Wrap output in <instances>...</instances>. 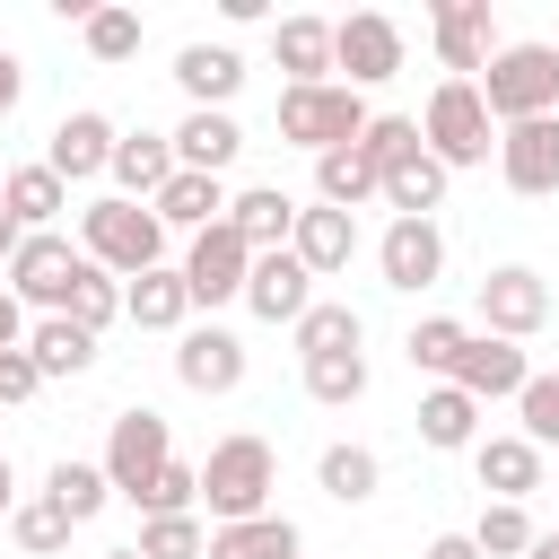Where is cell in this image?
I'll use <instances>...</instances> for the list:
<instances>
[{
  "mask_svg": "<svg viewBox=\"0 0 559 559\" xmlns=\"http://www.w3.org/2000/svg\"><path fill=\"white\" fill-rule=\"evenodd\" d=\"M131 507H140V515H201V463H183V454H175V463H166Z\"/></svg>",
  "mask_w": 559,
  "mask_h": 559,
  "instance_id": "cell-44",
  "label": "cell"
},
{
  "mask_svg": "<svg viewBox=\"0 0 559 559\" xmlns=\"http://www.w3.org/2000/svg\"><path fill=\"white\" fill-rule=\"evenodd\" d=\"M70 533H79V524H70L44 489H26V498L9 507V542H17L26 559H61V550H70Z\"/></svg>",
  "mask_w": 559,
  "mask_h": 559,
  "instance_id": "cell-37",
  "label": "cell"
},
{
  "mask_svg": "<svg viewBox=\"0 0 559 559\" xmlns=\"http://www.w3.org/2000/svg\"><path fill=\"white\" fill-rule=\"evenodd\" d=\"M140 559H201L210 550V524L201 515H140Z\"/></svg>",
  "mask_w": 559,
  "mask_h": 559,
  "instance_id": "cell-41",
  "label": "cell"
},
{
  "mask_svg": "<svg viewBox=\"0 0 559 559\" xmlns=\"http://www.w3.org/2000/svg\"><path fill=\"white\" fill-rule=\"evenodd\" d=\"M402 26L384 17V9H349V17H332V79L341 87H384V79H402Z\"/></svg>",
  "mask_w": 559,
  "mask_h": 559,
  "instance_id": "cell-8",
  "label": "cell"
},
{
  "mask_svg": "<svg viewBox=\"0 0 559 559\" xmlns=\"http://www.w3.org/2000/svg\"><path fill=\"white\" fill-rule=\"evenodd\" d=\"M201 559H306V533L271 507V515H245V524H210Z\"/></svg>",
  "mask_w": 559,
  "mask_h": 559,
  "instance_id": "cell-28",
  "label": "cell"
},
{
  "mask_svg": "<svg viewBox=\"0 0 559 559\" xmlns=\"http://www.w3.org/2000/svg\"><path fill=\"white\" fill-rule=\"evenodd\" d=\"M17 96H26V61H17V52H0V122L17 114Z\"/></svg>",
  "mask_w": 559,
  "mask_h": 559,
  "instance_id": "cell-47",
  "label": "cell"
},
{
  "mask_svg": "<svg viewBox=\"0 0 559 559\" xmlns=\"http://www.w3.org/2000/svg\"><path fill=\"white\" fill-rule=\"evenodd\" d=\"M376 271H384V288H402V297H428V288L445 280V227H437V218H393V227L376 236Z\"/></svg>",
  "mask_w": 559,
  "mask_h": 559,
  "instance_id": "cell-11",
  "label": "cell"
},
{
  "mask_svg": "<svg viewBox=\"0 0 559 559\" xmlns=\"http://www.w3.org/2000/svg\"><path fill=\"white\" fill-rule=\"evenodd\" d=\"M17 245H26V227H17L9 210H0V271H9V253H17Z\"/></svg>",
  "mask_w": 559,
  "mask_h": 559,
  "instance_id": "cell-52",
  "label": "cell"
},
{
  "mask_svg": "<svg viewBox=\"0 0 559 559\" xmlns=\"http://www.w3.org/2000/svg\"><path fill=\"white\" fill-rule=\"evenodd\" d=\"M358 131H367V96H358V87H341V79H323V87H280V140H288V148L323 157V148H349Z\"/></svg>",
  "mask_w": 559,
  "mask_h": 559,
  "instance_id": "cell-5",
  "label": "cell"
},
{
  "mask_svg": "<svg viewBox=\"0 0 559 559\" xmlns=\"http://www.w3.org/2000/svg\"><path fill=\"white\" fill-rule=\"evenodd\" d=\"M314 201H323V210H349V218H358L367 201H384L376 157H367L358 140H349V148H323V157H314Z\"/></svg>",
  "mask_w": 559,
  "mask_h": 559,
  "instance_id": "cell-26",
  "label": "cell"
},
{
  "mask_svg": "<svg viewBox=\"0 0 559 559\" xmlns=\"http://www.w3.org/2000/svg\"><path fill=\"white\" fill-rule=\"evenodd\" d=\"M35 393H44L35 358H26V349H0V411H17V402H35Z\"/></svg>",
  "mask_w": 559,
  "mask_h": 559,
  "instance_id": "cell-46",
  "label": "cell"
},
{
  "mask_svg": "<svg viewBox=\"0 0 559 559\" xmlns=\"http://www.w3.org/2000/svg\"><path fill=\"white\" fill-rule=\"evenodd\" d=\"M271 489H280V454L271 437L236 428L201 454V515L210 524H245V515H271Z\"/></svg>",
  "mask_w": 559,
  "mask_h": 559,
  "instance_id": "cell-1",
  "label": "cell"
},
{
  "mask_svg": "<svg viewBox=\"0 0 559 559\" xmlns=\"http://www.w3.org/2000/svg\"><path fill=\"white\" fill-rule=\"evenodd\" d=\"M472 306H480V332H489V341H515V349H524V341L550 323V280H542L533 262H498V271H480V297H472Z\"/></svg>",
  "mask_w": 559,
  "mask_h": 559,
  "instance_id": "cell-9",
  "label": "cell"
},
{
  "mask_svg": "<svg viewBox=\"0 0 559 559\" xmlns=\"http://www.w3.org/2000/svg\"><path fill=\"white\" fill-rule=\"evenodd\" d=\"M218 9H227V26H262L271 17V0H218Z\"/></svg>",
  "mask_w": 559,
  "mask_h": 559,
  "instance_id": "cell-50",
  "label": "cell"
},
{
  "mask_svg": "<svg viewBox=\"0 0 559 559\" xmlns=\"http://www.w3.org/2000/svg\"><path fill=\"white\" fill-rule=\"evenodd\" d=\"M0 210H9L26 236H44V227H61V210H70V183H61L44 157H26V166H9V175H0Z\"/></svg>",
  "mask_w": 559,
  "mask_h": 559,
  "instance_id": "cell-24",
  "label": "cell"
},
{
  "mask_svg": "<svg viewBox=\"0 0 559 559\" xmlns=\"http://www.w3.org/2000/svg\"><path fill=\"white\" fill-rule=\"evenodd\" d=\"M288 332H297V358H332V349H358V341H367L358 306H341V297H314Z\"/></svg>",
  "mask_w": 559,
  "mask_h": 559,
  "instance_id": "cell-35",
  "label": "cell"
},
{
  "mask_svg": "<svg viewBox=\"0 0 559 559\" xmlns=\"http://www.w3.org/2000/svg\"><path fill=\"white\" fill-rule=\"evenodd\" d=\"M297 192H280V183H245V192H227V227L253 245V253H288V236H297Z\"/></svg>",
  "mask_w": 559,
  "mask_h": 559,
  "instance_id": "cell-20",
  "label": "cell"
},
{
  "mask_svg": "<svg viewBox=\"0 0 559 559\" xmlns=\"http://www.w3.org/2000/svg\"><path fill=\"white\" fill-rule=\"evenodd\" d=\"M175 271H183V288H192V314H201V306L218 314V306H236V297H245V271H253V245H245V236H236V227L218 218V227H201V236H183V262H175Z\"/></svg>",
  "mask_w": 559,
  "mask_h": 559,
  "instance_id": "cell-10",
  "label": "cell"
},
{
  "mask_svg": "<svg viewBox=\"0 0 559 559\" xmlns=\"http://www.w3.org/2000/svg\"><path fill=\"white\" fill-rule=\"evenodd\" d=\"M166 175H175V140H166V131H122V140H114L105 183H114L122 201H157V192H166Z\"/></svg>",
  "mask_w": 559,
  "mask_h": 559,
  "instance_id": "cell-23",
  "label": "cell"
},
{
  "mask_svg": "<svg viewBox=\"0 0 559 559\" xmlns=\"http://www.w3.org/2000/svg\"><path fill=\"white\" fill-rule=\"evenodd\" d=\"M419 445H437V454H472V445H480V402L454 393V384H428V393H419Z\"/></svg>",
  "mask_w": 559,
  "mask_h": 559,
  "instance_id": "cell-31",
  "label": "cell"
},
{
  "mask_svg": "<svg viewBox=\"0 0 559 559\" xmlns=\"http://www.w3.org/2000/svg\"><path fill=\"white\" fill-rule=\"evenodd\" d=\"M524 376H533V358H524L515 341H489V332H472L445 384H454V393H472V402L489 411V402H515V393H524Z\"/></svg>",
  "mask_w": 559,
  "mask_h": 559,
  "instance_id": "cell-17",
  "label": "cell"
},
{
  "mask_svg": "<svg viewBox=\"0 0 559 559\" xmlns=\"http://www.w3.org/2000/svg\"><path fill=\"white\" fill-rule=\"evenodd\" d=\"M288 253H297L314 280H341V271H349V253H358V218H349V210H323V201H306V210H297V236H288Z\"/></svg>",
  "mask_w": 559,
  "mask_h": 559,
  "instance_id": "cell-22",
  "label": "cell"
},
{
  "mask_svg": "<svg viewBox=\"0 0 559 559\" xmlns=\"http://www.w3.org/2000/svg\"><path fill=\"white\" fill-rule=\"evenodd\" d=\"M105 559H140V550H105Z\"/></svg>",
  "mask_w": 559,
  "mask_h": 559,
  "instance_id": "cell-54",
  "label": "cell"
},
{
  "mask_svg": "<svg viewBox=\"0 0 559 559\" xmlns=\"http://www.w3.org/2000/svg\"><path fill=\"white\" fill-rule=\"evenodd\" d=\"M70 323H79V332H96V341H105V323H122V280H114V271H96V262H87V271H79V288H70Z\"/></svg>",
  "mask_w": 559,
  "mask_h": 559,
  "instance_id": "cell-43",
  "label": "cell"
},
{
  "mask_svg": "<svg viewBox=\"0 0 559 559\" xmlns=\"http://www.w3.org/2000/svg\"><path fill=\"white\" fill-rule=\"evenodd\" d=\"M533 542H542L533 507H507V498H489V507L472 515V550H480V559H524Z\"/></svg>",
  "mask_w": 559,
  "mask_h": 559,
  "instance_id": "cell-39",
  "label": "cell"
},
{
  "mask_svg": "<svg viewBox=\"0 0 559 559\" xmlns=\"http://www.w3.org/2000/svg\"><path fill=\"white\" fill-rule=\"evenodd\" d=\"M314 489H323L332 507H367V498L384 489L376 445H349V437H341V445H323V454H314Z\"/></svg>",
  "mask_w": 559,
  "mask_h": 559,
  "instance_id": "cell-32",
  "label": "cell"
},
{
  "mask_svg": "<svg viewBox=\"0 0 559 559\" xmlns=\"http://www.w3.org/2000/svg\"><path fill=\"white\" fill-rule=\"evenodd\" d=\"M472 472H480V489H489V498L533 507V489H542V445H533V437H515V428H498V437H480V445H472Z\"/></svg>",
  "mask_w": 559,
  "mask_h": 559,
  "instance_id": "cell-18",
  "label": "cell"
},
{
  "mask_svg": "<svg viewBox=\"0 0 559 559\" xmlns=\"http://www.w3.org/2000/svg\"><path fill=\"white\" fill-rule=\"evenodd\" d=\"M271 61L288 70V87H323L332 79V17H280L271 26Z\"/></svg>",
  "mask_w": 559,
  "mask_h": 559,
  "instance_id": "cell-29",
  "label": "cell"
},
{
  "mask_svg": "<svg viewBox=\"0 0 559 559\" xmlns=\"http://www.w3.org/2000/svg\"><path fill=\"white\" fill-rule=\"evenodd\" d=\"M472 87H480V105H489L498 131L507 122H542V114H559V44H533V35L524 44H498Z\"/></svg>",
  "mask_w": 559,
  "mask_h": 559,
  "instance_id": "cell-3",
  "label": "cell"
},
{
  "mask_svg": "<svg viewBox=\"0 0 559 559\" xmlns=\"http://www.w3.org/2000/svg\"><path fill=\"white\" fill-rule=\"evenodd\" d=\"M26 358H35L44 384H70V376L96 367V332H79L70 314H35V323H26Z\"/></svg>",
  "mask_w": 559,
  "mask_h": 559,
  "instance_id": "cell-27",
  "label": "cell"
},
{
  "mask_svg": "<svg viewBox=\"0 0 559 559\" xmlns=\"http://www.w3.org/2000/svg\"><path fill=\"white\" fill-rule=\"evenodd\" d=\"M79 253H87L96 271H114V280H140V271H157V262H166V227H157V210H148V201L105 192V201H87V210H79Z\"/></svg>",
  "mask_w": 559,
  "mask_h": 559,
  "instance_id": "cell-2",
  "label": "cell"
},
{
  "mask_svg": "<svg viewBox=\"0 0 559 559\" xmlns=\"http://www.w3.org/2000/svg\"><path fill=\"white\" fill-rule=\"evenodd\" d=\"M419 148H428L445 175H463V166H489V157H498V122H489V105H480V87H472V79H437V87H428Z\"/></svg>",
  "mask_w": 559,
  "mask_h": 559,
  "instance_id": "cell-4",
  "label": "cell"
},
{
  "mask_svg": "<svg viewBox=\"0 0 559 559\" xmlns=\"http://www.w3.org/2000/svg\"><path fill=\"white\" fill-rule=\"evenodd\" d=\"M445 183H454V175H445L428 148H411L402 166H384V210H393V218H437V210H445Z\"/></svg>",
  "mask_w": 559,
  "mask_h": 559,
  "instance_id": "cell-33",
  "label": "cell"
},
{
  "mask_svg": "<svg viewBox=\"0 0 559 559\" xmlns=\"http://www.w3.org/2000/svg\"><path fill=\"white\" fill-rule=\"evenodd\" d=\"M463 341H472V323H463V314H419V323L402 332V358H411L419 376H437V384H445V376H454V358H463Z\"/></svg>",
  "mask_w": 559,
  "mask_h": 559,
  "instance_id": "cell-36",
  "label": "cell"
},
{
  "mask_svg": "<svg viewBox=\"0 0 559 559\" xmlns=\"http://www.w3.org/2000/svg\"><path fill=\"white\" fill-rule=\"evenodd\" d=\"M166 140H175V166H183V175H218V183H227V166L245 157V122H236V114H201V105H192Z\"/></svg>",
  "mask_w": 559,
  "mask_h": 559,
  "instance_id": "cell-19",
  "label": "cell"
},
{
  "mask_svg": "<svg viewBox=\"0 0 559 559\" xmlns=\"http://www.w3.org/2000/svg\"><path fill=\"white\" fill-rule=\"evenodd\" d=\"M105 489L131 507L166 463H175V428H166V411H148V402H131V411H114V428H105Z\"/></svg>",
  "mask_w": 559,
  "mask_h": 559,
  "instance_id": "cell-7",
  "label": "cell"
},
{
  "mask_svg": "<svg viewBox=\"0 0 559 559\" xmlns=\"http://www.w3.org/2000/svg\"><path fill=\"white\" fill-rule=\"evenodd\" d=\"M122 323H140V332H183V323H192L183 271L157 262V271H140V280H122Z\"/></svg>",
  "mask_w": 559,
  "mask_h": 559,
  "instance_id": "cell-25",
  "label": "cell"
},
{
  "mask_svg": "<svg viewBox=\"0 0 559 559\" xmlns=\"http://www.w3.org/2000/svg\"><path fill=\"white\" fill-rule=\"evenodd\" d=\"M253 323H297L306 306H314V271L297 262V253H253V271H245V297H236Z\"/></svg>",
  "mask_w": 559,
  "mask_h": 559,
  "instance_id": "cell-16",
  "label": "cell"
},
{
  "mask_svg": "<svg viewBox=\"0 0 559 559\" xmlns=\"http://www.w3.org/2000/svg\"><path fill=\"white\" fill-rule=\"evenodd\" d=\"M140 35H148V26H140V9H122V0H96V9H87V26H79L87 61H105V70H114V61H131V52H140Z\"/></svg>",
  "mask_w": 559,
  "mask_h": 559,
  "instance_id": "cell-40",
  "label": "cell"
},
{
  "mask_svg": "<svg viewBox=\"0 0 559 559\" xmlns=\"http://www.w3.org/2000/svg\"><path fill=\"white\" fill-rule=\"evenodd\" d=\"M550 542H559V524H550Z\"/></svg>",
  "mask_w": 559,
  "mask_h": 559,
  "instance_id": "cell-55",
  "label": "cell"
},
{
  "mask_svg": "<svg viewBox=\"0 0 559 559\" xmlns=\"http://www.w3.org/2000/svg\"><path fill=\"white\" fill-rule=\"evenodd\" d=\"M498 175H507V192L550 201V192H559V114L507 122V131H498Z\"/></svg>",
  "mask_w": 559,
  "mask_h": 559,
  "instance_id": "cell-14",
  "label": "cell"
},
{
  "mask_svg": "<svg viewBox=\"0 0 559 559\" xmlns=\"http://www.w3.org/2000/svg\"><path fill=\"white\" fill-rule=\"evenodd\" d=\"M114 140H122V131H114L96 105H70V114L52 122V140H44V166H52L61 183H87V175L114 166Z\"/></svg>",
  "mask_w": 559,
  "mask_h": 559,
  "instance_id": "cell-15",
  "label": "cell"
},
{
  "mask_svg": "<svg viewBox=\"0 0 559 559\" xmlns=\"http://www.w3.org/2000/svg\"><path fill=\"white\" fill-rule=\"evenodd\" d=\"M419 559H480V550H472V533H437Z\"/></svg>",
  "mask_w": 559,
  "mask_h": 559,
  "instance_id": "cell-49",
  "label": "cell"
},
{
  "mask_svg": "<svg viewBox=\"0 0 559 559\" xmlns=\"http://www.w3.org/2000/svg\"><path fill=\"white\" fill-rule=\"evenodd\" d=\"M17 498H26V489H17V463L0 454V524H9V507H17Z\"/></svg>",
  "mask_w": 559,
  "mask_h": 559,
  "instance_id": "cell-51",
  "label": "cell"
},
{
  "mask_svg": "<svg viewBox=\"0 0 559 559\" xmlns=\"http://www.w3.org/2000/svg\"><path fill=\"white\" fill-rule=\"evenodd\" d=\"M428 44H437L445 79H480L489 52H498V17H489V0H437V9H428Z\"/></svg>",
  "mask_w": 559,
  "mask_h": 559,
  "instance_id": "cell-12",
  "label": "cell"
},
{
  "mask_svg": "<svg viewBox=\"0 0 559 559\" xmlns=\"http://www.w3.org/2000/svg\"><path fill=\"white\" fill-rule=\"evenodd\" d=\"M79 271H87V253L61 236V227H44V236H26L17 253H9V271H0V288L26 306V323L35 314H70V288H79Z\"/></svg>",
  "mask_w": 559,
  "mask_h": 559,
  "instance_id": "cell-6",
  "label": "cell"
},
{
  "mask_svg": "<svg viewBox=\"0 0 559 559\" xmlns=\"http://www.w3.org/2000/svg\"><path fill=\"white\" fill-rule=\"evenodd\" d=\"M175 87H183L201 114H227L236 87H245V52H236V44H183V52H175Z\"/></svg>",
  "mask_w": 559,
  "mask_h": 559,
  "instance_id": "cell-21",
  "label": "cell"
},
{
  "mask_svg": "<svg viewBox=\"0 0 559 559\" xmlns=\"http://www.w3.org/2000/svg\"><path fill=\"white\" fill-rule=\"evenodd\" d=\"M524 559H559V542H550V533H542V542H533V550H524Z\"/></svg>",
  "mask_w": 559,
  "mask_h": 559,
  "instance_id": "cell-53",
  "label": "cell"
},
{
  "mask_svg": "<svg viewBox=\"0 0 559 559\" xmlns=\"http://www.w3.org/2000/svg\"><path fill=\"white\" fill-rule=\"evenodd\" d=\"M358 148L376 157V175H384V166H402V157L419 148V114H367V131H358Z\"/></svg>",
  "mask_w": 559,
  "mask_h": 559,
  "instance_id": "cell-45",
  "label": "cell"
},
{
  "mask_svg": "<svg viewBox=\"0 0 559 559\" xmlns=\"http://www.w3.org/2000/svg\"><path fill=\"white\" fill-rule=\"evenodd\" d=\"M44 498H52L70 524H96V515L114 507V489H105V463H79V454H61V463L44 472Z\"/></svg>",
  "mask_w": 559,
  "mask_h": 559,
  "instance_id": "cell-34",
  "label": "cell"
},
{
  "mask_svg": "<svg viewBox=\"0 0 559 559\" xmlns=\"http://www.w3.org/2000/svg\"><path fill=\"white\" fill-rule=\"evenodd\" d=\"M515 437H533L542 454L559 445V367H550V376H542V367L524 376V393H515Z\"/></svg>",
  "mask_w": 559,
  "mask_h": 559,
  "instance_id": "cell-42",
  "label": "cell"
},
{
  "mask_svg": "<svg viewBox=\"0 0 559 559\" xmlns=\"http://www.w3.org/2000/svg\"><path fill=\"white\" fill-rule=\"evenodd\" d=\"M0 349H26V306L0 288Z\"/></svg>",
  "mask_w": 559,
  "mask_h": 559,
  "instance_id": "cell-48",
  "label": "cell"
},
{
  "mask_svg": "<svg viewBox=\"0 0 559 559\" xmlns=\"http://www.w3.org/2000/svg\"><path fill=\"white\" fill-rule=\"evenodd\" d=\"M148 210H157V227H166V236H175V227H183V236H201V227H218V218H227V183H218V175H183V166H175V175H166V192H157Z\"/></svg>",
  "mask_w": 559,
  "mask_h": 559,
  "instance_id": "cell-30",
  "label": "cell"
},
{
  "mask_svg": "<svg viewBox=\"0 0 559 559\" xmlns=\"http://www.w3.org/2000/svg\"><path fill=\"white\" fill-rule=\"evenodd\" d=\"M245 367H253V358H245V341H236L227 323H183V332H175V384H183V393H236Z\"/></svg>",
  "mask_w": 559,
  "mask_h": 559,
  "instance_id": "cell-13",
  "label": "cell"
},
{
  "mask_svg": "<svg viewBox=\"0 0 559 559\" xmlns=\"http://www.w3.org/2000/svg\"><path fill=\"white\" fill-rule=\"evenodd\" d=\"M297 367H306V402H323V411L367 402V349H332V358H297Z\"/></svg>",
  "mask_w": 559,
  "mask_h": 559,
  "instance_id": "cell-38",
  "label": "cell"
}]
</instances>
